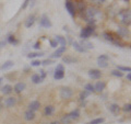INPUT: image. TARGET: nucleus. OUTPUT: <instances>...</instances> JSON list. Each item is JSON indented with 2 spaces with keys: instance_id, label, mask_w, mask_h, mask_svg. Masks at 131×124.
<instances>
[{
  "instance_id": "obj_40",
  "label": "nucleus",
  "mask_w": 131,
  "mask_h": 124,
  "mask_svg": "<svg viewBox=\"0 0 131 124\" xmlns=\"http://www.w3.org/2000/svg\"><path fill=\"white\" fill-rule=\"evenodd\" d=\"M40 65H42V61L39 59H33L31 61V66H33V67H39Z\"/></svg>"
},
{
  "instance_id": "obj_9",
  "label": "nucleus",
  "mask_w": 131,
  "mask_h": 124,
  "mask_svg": "<svg viewBox=\"0 0 131 124\" xmlns=\"http://www.w3.org/2000/svg\"><path fill=\"white\" fill-rule=\"evenodd\" d=\"M117 35L119 36V39L129 38V35H130L129 29H127L126 26H119L117 29Z\"/></svg>"
},
{
  "instance_id": "obj_14",
  "label": "nucleus",
  "mask_w": 131,
  "mask_h": 124,
  "mask_svg": "<svg viewBox=\"0 0 131 124\" xmlns=\"http://www.w3.org/2000/svg\"><path fill=\"white\" fill-rule=\"evenodd\" d=\"M40 108V102L37 101V100H33L28 103V109L30 111H33V112H36V111H38Z\"/></svg>"
},
{
  "instance_id": "obj_12",
  "label": "nucleus",
  "mask_w": 131,
  "mask_h": 124,
  "mask_svg": "<svg viewBox=\"0 0 131 124\" xmlns=\"http://www.w3.org/2000/svg\"><path fill=\"white\" fill-rule=\"evenodd\" d=\"M25 88H26V84H25V82H23V81L16 82V84L14 85V87H13V91L15 93H21L22 91L25 90Z\"/></svg>"
},
{
  "instance_id": "obj_16",
  "label": "nucleus",
  "mask_w": 131,
  "mask_h": 124,
  "mask_svg": "<svg viewBox=\"0 0 131 124\" xmlns=\"http://www.w3.org/2000/svg\"><path fill=\"white\" fill-rule=\"evenodd\" d=\"M15 104H16V98L15 97H9L3 101V105H5L6 108H12V107H14Z\"/></svg>"
},
{
  "instance_id": "obj_10",
  "label": "nucleus",
  "mask_w": 131,
  "mask_h": 124,
  "mask_svg": "<svg viewBox=\"0 0 131 124\" xmlns=\"http://www.w3.org/2000/svg\"><path fill=\"white\" fill-rule=\"evenodd\" d=\"M66 51H67V47H63V46L58 47V48H57L56 51L50 55V59H51V58H60V57L62 56V54H63Z\"/></svg>"
},
{
  "instance_id": "obj_43",
  "label": "nucleus",
  "mask_w": 131,
  "mask_h": 124,
  "mask_svg": "<svg viewBox=\"0 0 131 124\" xmlns=\"http://www.w3.org/2000/svg\"><path fill=\"white\" fill-rule=\"evenodd\" d=\"M49 44H50V47H52V48H57V46H58V42L54 39V40H50L49 41Z\"/></svg>"
},
{
  "instance_id": "obj_28",
  "label": "nucleus",
  "mask_w": 131,
  "mask_h": 124,
  "mask_svg": "<svg viewBox=\"0 0 131 124\" xmlns=\"http://www.w3.org/2000/svg\"><path fill=\"white\" fill-rule=\"evenodd\" d=\"M31 80L33 84H35V85H38V84H42V82L44 81L42 78H40V76L38 75L37 73H35V74H33L32 77H31Z\"/></svg>"
},
{
  "instance_id": "obj_42",
  "label": "nucleus",
  "mask_w": 131,
  "mask_h": 124,
  "mask_svg": "<svg viewBox=\"0 0 131 124\" xmlns=\"http://www.w3.org/2000/svg\"><path fill=\"white\" fill-rule=\"evenodd\" d=\"M51 64H54V60L50 59V58L44 59V60L42 61V65H44V66H48V65H51Z\"/></svg>"
},
{
  "instance_id": "obj_23",
  "label": "nucleus",
  "mask_w": 131,
  "mask_h": 124,
  "mask_svg": "<svg viewBox=\"0 0 131 124\" xmlns=\"http://www.w3.org/2000/svg\"><path fill=\"white\" fill-rule=\"evenodd\" d=\"M55 112V107L54 105H46L44 108V115L45 117H51Z\"/></svg>"
},
{
  "instance_id": "obj_27",
  "label": "nucleus",
  "mask_w": 131,
  "mask_h": 124,
  "mask_svg": "<svg viewBox=\"0 0 131 124\" xmlns=\"http://www.w3.org/2000/svg\"><path fill=\"white\" fill-rule=\"evenodd\" d=\"M7 44H11V45H13V46H15V45H18L19 44V40L15 38L14 35H12V34H10L9 36L7 38Z\"/></svg>"
},
{
  "instance_id": "obj_3",
  "label": "nucleus",
  "mask_w": 131,
  "mask_h": 124,
  "mask_svg": "<svg viewBox=\"0 0 131 124\" xmlns=\"http://www.w3.org/2000/svg\"><path fill=\"white\" fill-rule=\"evenodd\" d=\"M95 32V26H85L80 31V38L81 40H88L90 36H92Z\"/></svg>"
},
{
  "instance_id": "obj_6",
  "label": "nucleus",
  "mask_w": 131,
  "mask_h": 124,
  "mask_svg": "<svg viewBox=\"0 0 131 124\" xmlns=\"http://www.w3.org/2000/svg\"><path fill=\"white\" fill-rule=\"evenodd\" d=\"M64 7H66V10L68 11V13L70 14L72 18H74V16L77 15V9H75L74 2L70 1V0H67V1L64 2Z\"/></svg>"
},
{
  "instance_id": "obj_21",
  "label": "nucleus",
  "mask_w": 131,
  "mask_h": 124,
  "mask_svg": "<svg viewBox=\"0 0 131 124\" xmlns=\"http://www.w3.org/2000/svg\"><path fill=\"white\" fill-rule=\"evenodd\" d=\"M62 63L63 64H67V65H70V64H74V63H78V58L73 56H63L62 57Z\"/></svg>"
},
{
  "instance_id": "obj_45",
  "label": "nucleus",
  "mask_w": 131,
  "mask_h": 124,
  "mask_svg": "<svg viewBox=\"0 0 131 124\" xmlns=\"http://www.w3.org/2000/svg\"><path fill=\"white\" fill-rule=\"evenodd\" d=\"M33 48H34L35 51H39L40 49V42L39 41H37V42H35L34 44H33Z\"/></svg>"
},
{
  "instance_id": "obj_32",
  "label": "nucleus",
  "mask_w": 131,
  "mask_h": 124,
  "mask_svg": "<svg viewBox=\"0 0 131 124\" xmlns=\"http://www.w3.org/2000/svg\"><path fill=\"white\" fill-rule=\"evenodd\" d=\"M72 123V120L69 118L68 113L62 115V118H61V124H71Z\"/></svg>"
},
{
  "instance_id": "obj_36",
  "label": "nucleus",
  "mask_w": 131,
  "mask_h": 124,
  "mask_svg": "<svg viewBox=\"0 0 131 124\" xmlns=\"http://www.w3.org/2000/svg\"><path fill=\"white\" fill-rule=\"evenodd\" d=\"M110 74H112L113 76L117 77V78H121V77H124V73H121V72H119V70H117V69L112 70V72H110Z\"/></svg>"
},
{
  "instance_id": "obj_19",
  "label": "nucleus",
  "mask_w": 131,
  "mask_h": 124,
  "mask_svg": "<svg viewBox=\"0 0 131 124\" xmlns=\"http://www.w3.org/2000/svg\"><path fill=\"white\" fill-rule=\"evenodd\" d=\"M74 5H75L77 11H79V13H81V14H84L85 9H86L85 2H83V1H77V3H74Z\"/></svg>"
},
{
  "instance_id": "obj_18",
  "label": "nucleus",
  "mask_w": 131,
  "mask_h": 124,
  "mask_svg": "<svg viewBox=\"0 0 131 124\" xmlns=\"http://www.w3.org/2000/svg\"><path fill=\"white\" fill-rule=\"evenodd\" d=\"M36 118V114L35 112H33V111H30V110H26L25 112H24V120L27 122H31V121H34Z\"/></svg>"
},
{
  "instance_id": "obj_47",
  "label": "nucleus",
  "mask_w": 131,
  "mask_h": 124,
  "mask_svg": "<svg viewBox=\"0 0 131 124\" xmlns=\"http://www.w3.org/2000/svg\"><path fill=\"white\" fill-rule=\"evenodd\" d=\"M6 45H7L6 41H1V42H0V47H3V46H6Z\"/></svg>"
},
{
  "instance_id": "obj_46",
  "label": "nucleus",
  "mask_w": 131,
  "mask_h": 124,
  "mask_svg": "<svg viewBox=\"0 0 131 124\" xmlns=\"http://www.w3.org/2000/svg\"><path fill=\"white\" fill-rule=\"evenodd\" d=\"M28 3H30V1H28V0H25V1L23 2V5H22V7H21V9H22V10H24V9H25V8L27 7Z\"/></svg>"
},
{
  "instance_id": "obj_35",
  "label": "nucleus",
  "mask_w": 131,
  "mask_h": 124,
  "mask_svg": "<svg viewBox=\"0 0 131 124\" xmlns=\"http://www.w3.org/2000/svg\"><path fill=\"white\" fill-rule=\"evenodd\" d=\"M90 94H91V93L88 92L86 90H83V91H81V93H80V98H79V99H80L81 101H84L85 99H86V98L90 96Z\"/></svg>"
},
{
  "instance_id": "obj_25",
  "label": "nucleus",
  "mask_w": 131,
  "mask_h": 124,
  "mask_svg": "<svg viewBox=\"0 0 131 124\" xmlns=\"http://www.w3.org/2000/svg\"><path fill=\"white\" fill-rule=\"evenodd\" d=\"M72 46H73V48H74L78 53H88V52H89V51H86V49H85L84 47H82L81 45L79 44V42H78V41H74V42L72 43Z\"/></svg>"
},
{
  "instance_id": "obj_39",
  "label": "nucleus",
  "mask_w": 131,
  "mask_h": 124,
  "mask_svg": "<svg viewBox=\"0 0 131 124\" xmlns=\"http://www.w3.org/2000/svg\"><path fill=\"white\" fill-rule=\"evenodd\" d=\"M97 65L100 66L101 68H107L108 67V61H106V60H97Z\"/></svg>"
},
{
  "instance_id": "obj_38",
  "label": "nucleus",
  "mask_w": 131,
  "mask_h": 124,
  "mask_svg": "<svg viewBox=\"0 0 131 124\" xmlns=\"http://www.w3.org/2000/svg\"><path fill=\"white\" fill-rule=\"evenodd\" d=\"M84 90H86L88 92H95L94 91V85H92V84H86L84 86Z\"/></svg>"
},
{
  "instance_id": "obj_34",
  "label": "nucleus",
  "mask_w": 131,
  "mask_h": 124,
  "mask_svg": "<svg viewBox=\"0 0 131 124\" xmlns=\"http://www.w3.org/2000/svg\"><path fill=\"white\" fill-rule=\"evenodd\" d=\"M105 122V119L104 118H97V119H94V120H92L90 123H88V124H103Z\"/></svg>"
},
{
  "instance_id": "obj_13",
  "label": "nucleus",
  "mask_w": 131,
  "mask_h": 124,
  "mask_svg": "<svg viewBox=\"0 0 131 124\" xmlns=\"http://www.w3.org/2000/svg\"><path fill=\"white\" fill-rule=\"evenodd\" d=\"M108 110H109V112L112 113V114H114V115H118V114L120 113L121 108L117 104V103H112V104H109Z\"/></svg>"
},
{
  "instance_id": "obj_33",
  "label": "nucleus",
  "mask_w": 131,
  "mask_h": 124,
  "mask_svg": "<svg viewBox=\"0 0 131 124\" xmlns=\"http://www.w3.org/2000/svg\"><path fill=\"white\" fill-rule=\"evenodd\" d=\"M116 69L119 70V72H121V73H124V72L130 73V72H131V68H130V67H128V66H121V65H117Z\"/></svg>"
},
{
  "instance_id": "obj_7",
  "label": "nucleus",
  "mask_w": 131,
  "mask_h": 124,
  "mask_svg": "<svg viewBox=\"0 0 131 124\" xmlns=\"http://www.w3.org/2000/svg\"><path fill=\"white\" fill-rule=\"evenodd\" d=\"M51 25H52V23L50 21V19H49V16L46 13H44L39 19V26L45 28V29H49V28H51Z\"/></svg>"
},
{
  "instance_id": "obj_5",
  "label": "nucleus",
  "mask_w": 131,
  "mask_h": 124,
  "mask_svg": "<svg viewBox=\"0 0 131 124\" xmlns=\"http://www.w3.org/2000/svg\"><path fill=\"white\" fill-rule=\"evenodd\" d=\"M54 78L56 80H60V79H63L64 78V67L62 64L57 65L55 73H54Z\"/></svg>"
},
{
  "instance_id": "obj_24",
  "label": "nucleus",
  "mask_w": 131,
  "mask_h": 124,
  "mask_svg": "<svg viewBox=\"0 0 131 124\" xmlns=\"http://www.w3.org/2000/svg\"><path fill=\"white\" fill-rule=\"evenodd\" d=\"M79 44L81 45L82 47H84L86 51H89V49H92L94 46H93V43H91L90 41H88V40H81L80 42H79Z\"/></svg>"
},
{
  "instance_id": "obj_2",
  "label": "nucleus",
  "mask_w": 131,
  "mask_h": 124,
  "mask_svg": "<svg viewBox=\"0 0 131 124\" xmlns=\"http://www.w3.org/2000/svg\"><path fill=\"white\" fill-rule=\"evenodd\" d=\"M100 14H101V11L98 10L96 7H88L86 9H85V12L83 15H84L85 20H90V19H95L96 16Z\"/></svg>"
},
{
  "instance_id": "obj_48",
  "label": "nucleus",
  "mask_w": 131,
  "mask_h": 124,
  "mask_svg": "<svg viewBox=\"0 0 131 124\" xmlns=\"http://www.w3.org/2000/svg\"><path fill=\"white\" fill-rule=\"evenodd\" d=\"M126 79L128 80V81H130V80H131V74H130V73H128V74H127V76H126Z\"/></svg>"
},
{
  "instance_id": "obj_26",
  "label": "nucleus",
  "mask_w": 131,
  "mask_h": 124,
  "mask_svg": "<svg viewBox=\"0 0 131 124\" xmlns=\"http://www.w3.org/2000/svg\"><path fill=\"white\" fill-rule=\"evenodd\" d=\"M55 40L58 42V44L60 45V46L67 47V40H66L64 36H62V35H56L55 36Z\"/></svg>"
},
{
  "instance_id": "obj_1",
  "label": "nucleus",
  "mask_w": 131,
  "mask_h": 124,
  "mask_svg": "<svg viewBox=\"0 0 131 124\" xmlns=\"http://www.w3.org/2000/svg\"><path fill=\"white\" fill-rule=\"evenodd\" d=\"M118 16L120 18V23L124 24L127 28L131 22V14H130V10L129 9H125L118 12Z\"/></svg>"
},
{
  "instance_id": "obj_44",
  "label": "nucleus",
  "mask_w": 131,
  "mask_h": 124,
  "mask_svg": "<svg viewBox=\"0 0 131 124\" xmlns=\"http://www.w3.org/2000/svg\"><path fill=\"white\" fill-rule=\"evenodd\" d=\"M38 75H39V76H40V78H42V79L44 80L45 78L47 77V73L45 72L44 69H39V74H38Z\"/></svg>"
},
{
  "instance_id": "obj_4",
  "label": "nucleus",
  "mask_w": 131,
  "mask_h": 124,
  "mask_svg": "<svg viewBox=\"0 0 131 124\" xmlns=\"http://www.w3.org/2000/svg\"><path fill=\"white\" fill-rule=\"evenodd\" d=\"M60 98L62 100H68L73 96V90L70 88V87H67V86H63L60 88Z\"/></svg>"
},
{
  "instance_id": "obj_20",
  "label": "nucleus",
  "mask_w": 131,
  "mask_h": 124,
  "mask_svg": "<svg viewBox=\"0 0 131 124\" xmlns=\"http://www.w3.org/2000/svg\"><path fill=\"white\" fill-rule=\"evenodd\" d=\"M35 20H36V15L35 14H30L27 16V19L25 20V28L30 29L31 26H33V24L35 23Z\"/></svg>"
},
{
  "instance_id": "obj_31",
  "label": "nucleus",
  "mask_w": 131,
  "mask_h": 124,
  "mask_svg": "<svg viewBox=\"0 0 131 124\" xmlns=\"http://www.w3.org/2000/svg\"><path fill=\"white\" fill-rule=\"evenodd\" d=\"M112 44H114L115 46H117V47H125V46H126V43H125V42H122L121 39H119V38L115 40Z\"/></svg>"
},
{
  "instance_id": "obj_17",
  "label": "nucleus",
  "mask_w": 131,
  "mask_h": 124,
  "mask_svg": "<svg viewBox=\"0 0 131 124\" xmlns=\"http://www.w3.org/2000/svg\"><path fill=\"white\" fill-rule=\"evenodd\" d=\"M68 115H69V118L72 120V122H73V121H77V120H79L80 117H81L80 109H74V110H72L71 112L68 113Z\"/></svg>"
},
{
  "instance_id": "obj_8",
  "label": "nucleus",
  "mask_w": 131,
  "mask_h": 124,
  "mask_svg": "<svg viewBox=\"0 0 131 124\" xmlns=\"http://www.w3.org/2000/svg\"><path fill=\"white\" fill-rule=\"evenodd\" d=\"M88 75H89V77L91 78V79L98 80V79H101V77L103 76V74H102V72H101L100 69L92 68V69H90L89 72H88Z\"/></svg>"
},
{
  "instance_id": "obj_22",
  "label": "nucleus",
  "mask_w": 131,
  "mask_h": 124,
  "mask_svg": "<svg viewBox=\"0 0 131 124\" xmlns=\"http://www.w3.org/2000/svg\"><path fill=\"white\" fill-rule=\"evenodd\" d=\"M0 91H1L2 94H5V96H7V94H11L12 91H13V87H12L11 85H5V86L1 87Z\"/></svg>"
},
{
  "instance_id": "obj_49",
  "label": "nucleus",
  "mask_w": 131,
  "mask_h": 124,
  "mask_svg": "<svg viewBox=\"0 0 131 124\" xmlns=\"http://www.w3.org/2000/svg\"><path fill=\"white\" fill-rule=\"evenodd\" d=\"M50 124H61L60 122H58V121H54V122H51Z\"/></svg>"
},
{
  "instance_id": "obj_15",
  "label": "nucleus",
  "mask_w": 131,
  "mask_h": 124,
  "mask_svg": "<svg viewBox=\"0 0 131 124\" xmlns=\"http://www.w3.org/2000/svg\"><path fill=\"white\" fill-rule=\"evenodd\" d=\"M102 35H103L104 40H105V41H107V42H109V43H113L115 40L118 39V38H116V36H115V34H114L113 32H109V31L104 32Z\"/></svg>"
},
{
  "instance_id": "obj_50",
  "label": "nucleus",
  "mask_w": 131,
  "mask_h": 124,
  "mask_svg": "<svg viewBox=\"0 0 131 124\" xmlns=\"http://www.w3.org/2000/svg\"><path fill=\"white\" fill-rule=\"evenodd\" d=\"M2 81H3V77H0V85L2 84Z\"/></svg>"
},
{
  "instance_id": "obj_41",
  "label": "nucleus",
  "mask_w": 131,
  "mask_h": 124,
  "mask_svg": "<svg viewBox=\"0 0 131 124\" xmlns=\"http://www.w3.org/2000/svg\"><path fill=\"white\" fill-rule=\"evenodd\" d=\"M97 60H106V61H108V60H109V56L106 55V54L100 55V56L97 57Z\"/></svg>"
},
{
  "instance_id": "obj_11",
  "label": "nucleus",
  "mask_w": 131,
  "mask_h": 124,
  "mask_svg": "<svg viewBox=\"0 0 131 124\" xmlns=\"http://www.w3.org/2000/svg\"><path fill=\"white\" fill-rule=\"evenodd\" d=\"M105 88H106V82L102 81V80L96 81V84L94 85V91L95 92H100V93L103 92L105 90Z\"/></svg>"
},
{
  "instance_id": "obj_29",
  "label": "nucleus",
  "mask_w": 131,
  "mask_h": 124,
  "mask_svg": "<svg viewBox=\"0 0 131 124\" xmlns=\"http://www.w3.org/2000/svg\"><path fill=\"white\" fill-rule=\"evenodd\" d=\"M13 66H14V61H13V60H6L5 63L1 65L0 69H1V70H7V69L12 68Z\"/></svg>"
},
{
  "instance_id": "obj_37",
  "label": "nucleus",
  "mask_w": 131,
  "mask_h": 124,
  "mask_svg": "<svg viewBox=\"0 0 131 124\" xmlns=\"http://www.w3.org/2000/svg\"><path fill=\"white\" fill-rule=\"evenodd\" d=\"M122 111H124L125 113H130V111H131V103L128 102V103H126V104L122 107Z\"/></svg>"
},
{
  "instance_id": "obj_51",
  "label": "nucleus",
  "mask_w": 131,
  "mask_h": 124,
  "mask_svg": "<svg viewBox=\"0 0 131 124\" xmlns=\"http://www.w3.org/2000/svg\"><path fill=\"white\" fill-rule=\"evenodd\" d=\"M44 124H48V123H44Z\"/></svg>"
},
{
  "instance_id": "obj_30",
  "label": "nucleus",
  "mask_w": 131,
  "mask_h": 124,
  "mask_svg": "<svg viewBox=\"0 0 131 124\" xmlns=\"http://www.w3.org/2000/svg\"><path fill=\"white\" fill-rule=\"evenodd\" d=\"M45 54H44V53L43 52H32V53H28V54H27V57H28V58H30V59H35L36 58V57H40V56H44Z\"/></svg>"
}]
</instances>
